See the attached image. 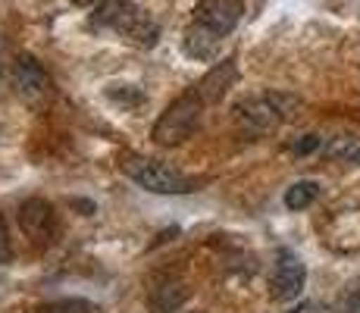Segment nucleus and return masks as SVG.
<instances>
[{"instance_id":"nucleus-3","label":"nucleus","mask_w":360,"mask_h":313,"mask_svg":"<svg viewBox=\"0 0 360 313\" xmlns=\"http://www.w3.org/2000/svg\"><path fill=\"white\" fill-rule=\"evenodd\" d=\"M207 103L200 101V94L191 88V91L179 94L176 101L169 103V107L160 113V120L154 122V132H150V138H154L160 148H176V144L188 141L191 132L200 125V113H204Z\"/></svg>"},{"instance_id":"nucleus-5","label":"nucleus","mask_w":360,"mask_h":313,"mask_svg":"<svg viewBox=\"0 0 360 313\" xmlns=\"http://www.w3.org/2000/svg\"><path fill=\"white\" fill-rule=\"evenodd\" d=\"M245 16V0H200L195 6V25L217 38H226Z\"/></svg>"},{"instance_id":"nucleus-14","label":"nucleus","mask_w":360,"mask_h":313,"mask_svg":"<svg viewBox=\"0 0 360 313\" xmlns=\"http://www.w3.org/2000/svg\"><path fill=\"white\" fill-rule=\"evenodd\" d=\"M13 257V245H10V232H6V219L0 217V267Z\"/></svg>"},{"instance_id":"nucleus-6","label":"nucleus","mask_w":360,"mask_h":313,"mask_svg":"<svg viewBox=\"0 0 360 313\" xmlns=\"http://www.w3.org/2000/svg\"><path fill=\"white\" fill-rule=\"evenodd\" d=\"M304 279H307V269H304L301 257H295L292 250H279L273 279H269V291H273L276 301H295L304 288Z\"/></svg>"},{"instance_id":"nucleus-17","label":"nucleus","mask_w":360,"mask_h":313,"mask_svg":"<svg viewBox=\"0 0 360 313\" xmlns=\"http://www.w3.org/2000/svg\"><path fill=\"white\" fill-rule=\"evenodd\" d=\"M345 313H360V288L348 295V301H345Z\"/></svg>"},{"instance_id":"nucleus-16","label":"nucleus","mask_w":360,"mask_h":313,"mask_svg":"<svg viewBox=\"0 0 360 313\" xmlns=\"http://www.w3.org/2000/svg\"><path fill=\"white\" fill-rule=\"evenodd\" d=\"M292 313H329V310L323 307V304H316V301H304L301 307H295Z\"/></svg>"},{"instance_id":"nucleus-2","label":"nucleus","mask_w":360,"mask_h":313,"mask_svg":"<svg viewBox=\"0 0 360 313\" xmlns=\"http://www.w3.org/2000/svg\"><path fill=\"white\" fill-rule=\"evenodd\" d=\"M295 107H297V101L288 94H257V97H248V101L235 103L232 120L238 125L241 135L263 138V135H273L292 116Z\"/></svg>"},{"instance_id":"nucleus-10","label":"nucleus","mask_w":360,"mask_h":313,"mask_svg":"<svg viewBox=\"0 0 360 313\" xmlns=\"http://www.w3.org/2000/svg\"><path fill=\"white\" fill-rule=\"evenodd\" d=\"M219 44H223V38H217V34H210L195 23H191V29L185 32V53L195 60H213L219 51Z\"/></svg>"},{"instance_id":"nucleus-12","label":"nucleus","mask_w":360,"mask_h":313,"mask_svg":"<svg viewBox=\"0 0 360 313\" xmlns=\"http://www.w3.org/2000/svg\"><path fill=\"white\" fill-rule=\"evenodd\" d=\"M316 194H320L316 182H295L285 191V207L288 210H304V207H310L316 200Z\"/></svg>"},{"instance_id":"nucleus-7","label":"nucleus","mask_w":360,"mask_h":313,"mask_svg":"<svg viewBox=\"0 0 360 313\" xmlns=\"http://www.w3.org/2000/svg\"><path fill=\"white\" fill-rule=\"evenodd\" d=\"M19 226L29 235L34 245H51L53 235H57V213L47 200L41 198H29L19 207Z\"/></svg>"},{"instance_id":"nucleus-11","label":"nucleus","mask_w":360,"mask_h":313,"mask_svg":"<svg viewBox=\"0 0 360 313\" xmlns=\"http://www.w3.org/2000/svg\"><path fill=\"white\" fill-rule=\"evenodd\" d=\"M185 298H188L185 285L163 282V285H157V288L150 291V307H154V313H176L179 307H182Z\"/></svg>"},{"instance_id":"nucleus-18","label":"nucleus","mask_w":360,"mask_h":313,"mask_svg":"<svg viewBox=\"0 0 360 313\" xmlns=\"http://www.w3.org/2000/svg\"><path fill=\"white\" fill-rule=\"evenodd\" d=\"M69 4H75V6H91L94 0H69Z\"/></svg>"},{"instance_id":"nucleus-9","label":"nucleus","mask_w":360,"mask_h":313,"mask_svg":"<svg viewBox=\"0 0 360 313\" xmlns=\"http://www.w3.org/2000/svg\"><path fill=\"white\" fill-rule=\"evenodd\" d=\"M235 82H238V66H235V60L229 57V60L217 63V66L198 82L195 91L200 94L204 103H219L226 94H229V88L235 85Z\"/></svg>"},{"instance_id":"nucleus-13","label":"nucleus","mask_w":360,"mask_h":313,"mask_svg":"<svg viewBox=\"0 0 360 313\" xmlns=\"http://www.w3.org/2000/svg\"><path fill=\"white\" fill-rule=\"evenodd\" d=\"M38 313H94V307L88 301H79V298H66V301L44 304Z\"/></svg>"},{"instance_id":"nucleus-4","label":"nucleus","mask_w":360,"mask_h":313,"mask_svg":"<svg viewBox=\"0 0 360 313\" xmlns=\"http://www.w3.org/2000/svg\"><path fill=\"white\" fill-rule=\"evenodd\" d=\"M122 172L135 185H141L144 191H154V194H185L195 188V182L185 179L176 166L150 160V157H138V154H129L122 160Z\"/></svg>"},{"instance_id":"nucleus-8","label":"nucleus","mask_w":360,"mask_h":313,"mask_svg":"<svg viewBox=\"0 0 360 313\" xmlns=\"http://www.w3.org/2000/svg\"><path fill=\"white\" fill-rule=\"evenodd\" d=\"M16 91L22 94L29 103H41V101H51L53 82H51V75L44 72V66H41L38 60L19 57V63H16Z\"/></svg>"},{"instance_id":"nucleus-15","label":"nucleus","mask_w":360,"mask_h":313,"mask_svg":"<svg viewBox=\"0 0 360 313\" xmlns=\"http://www.w3.org/2000/svg\"><path fill=\"white\" fill-rule=\"evenodd\" d=\"M314 148H320V138H316V135H304V141H297L292 151H295V154H310Z\"/></svg>"},{"instance_id":"nucleus-1","label":"nucleus","mask_w":360,"mask_h":313,"mask_svg":"<svg viewBox=\"0 0 360 313\" xmlns=\"http://www.w3.org/2000/svg\"><path fill=\"white\" fill-rule=\"evenodd\" d=\"M91 23L98 29H110L122 38H129L131 44L138 47H154L157 38H160V25L150 16L148 10H141L131 0H103V4L94 10Z\"/></svg>"}]
</instances>
